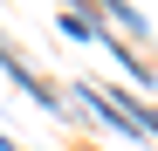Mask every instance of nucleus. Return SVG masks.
Segmentation results:
<instances>
[{"instance_id":"nucleus-2","label":"nucleus","mask_w":158,"mask_h":151,"mask_svg":"<svg viewBox=\"0 0 158 151\" xmlns=\"http://www.w3.org/2000/svg\"><path fill=\"white\" fill-rule=\"evenodd\" d=\"M144 131H158V117H151V110H144Z\"/></svg>"},{"instance_id":"nucleus-1","label":"nucleus","mask_w":158,"mask_h":151,"mask_svg":"<svg viewBox=\"0 0 158 151\" xmlns=\"http://www.w3.org/2000/svg\"><path fill=\"white\" fill-rule=\"evenodd\" d=\"M0 62H7V76H14V83H21V89H28V96H35V103H41L48 117H55V110H62V96H55V89H48V83H35V76H28V62H14V55H7V48H0Z\"/></svg>"}]
</instances>
